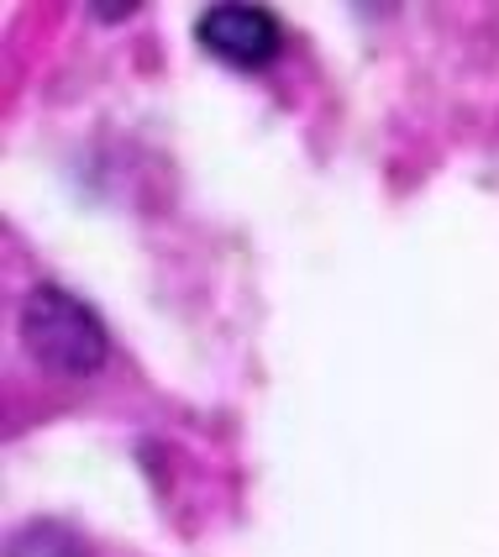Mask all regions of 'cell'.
<instances>
[{
	"instance_id": "6da1fadb",
	"label": "cell",
	"mask_w": 499,
	"mask_h": 557,
	"mask_svg": "<svg viewBox=\"0 0 499 557\" xmlns=\"http://www.w3.org/2000/svg\"><path fill=\"white\" fill-rule=\"evenodd\" d=\"M22 337H27V352L42 363V369L63 373V379H79V373H95L105 363L111 342H105V326L85 300H74L68 289H32L27 310H22Z\"/></svg>"
},
{
	"instance_id": "7a4b0ae2",
	"label": "cell",
	"mask_w": 499,
	"mask_h": 557,
	"mask_svg": "<svg viewBox=\"0 0 499 557\" xmlns=\"http://www.w3.org/2000/svg\"><path fill=\"white\" fill-rule=\"evenodd\" d=\"M200 48L232 69H263L279 53V22L269 5H211L200 11Z\"/></svg>"
}]
</instances>
